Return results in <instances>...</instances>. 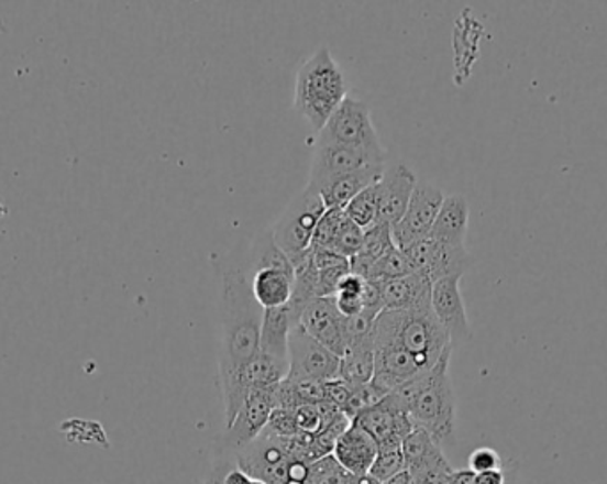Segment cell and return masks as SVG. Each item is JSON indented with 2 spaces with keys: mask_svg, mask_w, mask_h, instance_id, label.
Masks as SVG:
<instances>
[{
  "mask_svg": "<svg viewBox=\"0 0 607 484\" xmlns=\"http://www.w3.org/2000/svg\"><path fill=\"white\" fill-rule=\"evenodd\" d=\"M213 263L222 280L219 375L225 388L260 353L263 307L254 300L247 270L224 260Z\"/></svg>",
  "mask_w": 607,
  "mask_h": 484,
  "instance_id": "cell-1",
  "label": "cell"
},
{
  "mask_svg": "<svg viewBox=\"0 0 607 484\" xmlns=\"http://www.w3.org/2000/svg\"><path fill=\"white\" fill-rule=\"evenodd\" d=\"M451 352L453 348L424 375L393 391L412 426L427 431L441 448L455 440L456 430V399L450 378Z\"/></svg>",
  "mask_w": 607,
  "mask_h": 484,
  "instance_id": "cell-2",
  "label": "cell"
},
{
  "mask_svg": "<svg viewBox=\"0 0 607 484\" xmlns=\"http://www.w3.org/2000/svg\"><path fill=\"white\" fill-rule=\"evenodd\" d=\"M380 343L401 348L427 371L432 370L441 356L453 348L450 334L433 315L432 304L380 312L373 329V344Z\"/></svg>",
  "mask_w": 607,
  "mask_h": 484,
  "instance_id": "cell-3",
  "label": "cell"
},
{
  "mask_svg": "<svg viewBox=\"0 0 607 484\" xmlns=\"http://www.w3.org/2000/svg\"><path fill=\"white\" fill-rule=\"evenodd\" d=\"M349 97V84L336 61L327 46L314 52L297 72L294 106L314 132L325 127L327 121Z\"/></svg>",
  "mask_w": 607,
  "mask_h": 484,
  "instance_id": "cell-4",
  "label": "cell"
},
{
  "mask_svg": "<svg viewBox=\"0 0 607 484\" xmlns=\"http://www.w3.org/2000/svg\"><path fill=\"white\" fill-rule=\"evenodd\" d=\"M325 211L320 194L304 188V193L295 197L276 224L272 226L274 242L290 263L311 248L314 229Z\"/></svg>",
  "mask_w": 607,
  "mask_h": 484,
  "instance_id": "cell-5",
  "label": "cell"
},
{
  "mask_svg": "<svg viewBox=\"0 0 607 484\" xmlns=\"http://www.w3.org/2000/svg\"><path fill=\"white\" fill-rule=\"evenodd\" d=\"M317 144H341L363 147L380 155L387 153L378 139L368 106L352 97L341 101V106L334 110L325 127L318 132Z\"/></svg>",
  "mask_w": 607,
  "mask_h": 484,
  "instance_id": "cell-6",
  "label": "cell"
},
{
  "mask_svg": "<svg viewBox=\"0 0 607 484\" xmlns=\"http://www.w3.org/2000/svg\"><path fill=\"white\" fill-rule=\"evenodd\" d=\"M387 153H373L363 147L341 146V144H317L311 174H309L308 190L320 194L332 179L355 173L369 165H386Z\"/></svg>",
  "mask_w": 607,
  "mask_h": 484,
  "instance_id": "cell-7",
  "label": "cell"
},
{
  "mask_svg": "<svg viewBox=\"0 0 607 484\" xmlns=\"http://www.w3.org/2000/svg\"><path fill=\"white\" fill-rule=\"evenodd\" d=\"M340 356L297 324L288 339V380L331 382L340 375Z\"/></svg>",
  "mask_w": 607,
  "mask_h": 484,
  "instance_id": "cell-8",
  "label": "cell"
},
{
  "mask_svg": "<svg viewBox=\"0 0 607 484\" xmlns=\"http://www.w3.org/2000/svg\"><path fill=\"white\" fill-rule=\"evenodd\" d=\"M405 471L412 484H448L455 469L448 462L441 446L427 431H410L401 443Z\"/></svg>",
  "mask_w": 607,
  "mask_h": 484,
  "instance_id": "cell-9",
  "label": "cell"
},
{
  "mask_svg": "<svg viewBox=\"0 0 607 484\" xmlns=\"http://www.w3.org/2000/svg\"><path fill=\"white\" fill-rule=\"evenodd\" d=\"M352 422L372 435L378 449L401 448L404 440L415 430L404 405L393 393L357 414Z\"/></svg>",
  "mask_w": 607,
  "mask_h": 484,
  "instance_id": "cell-10",
  "label": "cell"
},
{
  "mask_svg": "<svg viewBox=\"0 0 607 484\" xmlns=\"http://www.w3.org/2000/svg\"><path fill=\"white\" fill-rule=\"evenodd\" d=\"M235 463L254 480L267 484H286L291 457L283 440L262 433L258 439L235 452Z\"/></svg>",
  "mask_w": 607,
  "mask_h": 484,
  "instance_id": "cell-11",
  "label": "cell"
},
{
  "mask_svg": "<svg viewBox=\"0 0 607 484\" xmlns=\"http://www.w3.org/2000/svg\"><path fill=\"white\" fill-rule=\"evenodd\" d=\"M400 251H404L416 272L427 274L432 283L444 277H464L465 272L473 266V256L465 245L451 248V245L433 242L430 237Z\"/></svg>",
  "mask_w": 607,
  "mask_h": 484,
  "instance_id": "cell-12",
  "label": "cell"
},
{
  "mask_svg": "<svg viewBox=\"0 0 607 484\" xmlns=\"http://www.w3.org/2000/svg\"><path fill=\"white\" fill-rule=\"evenodd\" d=\"M441 188L428 184H418L405 216L398 224L393 226V238L398 249L409 248L412 243L428 238L439 210L444 202Z\"/></svg>",
  "mask_w": 607,
  "mask_h": 484,
  "instance_id": "cell-13",
  "label": "cell"
},
{
  "mask_svg": "<svg viewBox=\"0 0 607 484\" xmlns=\"http://www.w3.org/2000/svg\"><path fill=\"white\" fill-rule=\"evenodd\" d=\"M276 407V387L256 388L249 394L233 422L225 428L224 439H222L224 448L235 454L247 443L258 439Z\"/></svg>",
  "mask_w": 607,
  "mask_h": 484,
  "instance_id": "cell-14",
  "label": "cell"
},
{
  "mask_svg": "<svg viewBox=\"0 0 607 484\" xmlns=\"http://www.w3.org/2000/svg\"><path fill=\"white\" fill-rule=\"evenodd\" d=\"M461 280L462 277H444L435 280L432 284V298H430L433 315L450 334L453 346L470 341L473 336L464 298H462Z\"/></svg>",
  "mask_w": 607,
  "mask_h": 484,
  "instance_id": "cell-15",
  "label": "cell"
},
{
  "mask_svg": "<svg viewBox=\"0 0 607 484\" xmlns=\"http://www.w3.org/2000/svg\"><path fill=\"white\" fill-rule=\"evenodd\" d=\"M299 324L311 338L329 348L332 353H336L340 359L345 355V318L338 311L334 298H317L311 301L300 315Z\"/></svg>",
  "mask_w": 607,
  "mask_h": 484,
  "instance_id": "cell-16",
  "label": "cell"
},
{
  "mask_svg": "<svg viewBox=\"0 0 607 484\" xmlns=\"http://www.w3.org/2000/svg\"><path fill=\"white\" fill-rule=\"evenodd\" d=\"M418 176L405 164H396L384 173L377 184L378 222L395 226L407 211L412 194L418 187Z\"/></svg>",
  "mask_w": 607,
  "mask_h": 484,
  "instance_id": "cell-17",
  "label": "cell"
},
{
  "mask_svg": "<svg viewBox=\"0 0 607 484\" xmlns=\"http://www.w3.org/2000/svg\"><path fill=\"white\" fill-rule=\"evenodd\" d=\"M377 454V442L372 439V435L366 433L355 422H352L345 433L341 435L334 446V451H332V457L336 458V462L355 477L369 474V469H372Z\"/></svg>",
  "mask_w": 607,
  "mask_h": 484,
  "instance_id": "cell-18",
  "label": "cell"
},
{
  "mask_svg": "<svg viewBox=\"0 0 607 484\" xmlns=\"http://www.w3.org/2000/svg\"><path fill=\"white\" fill-rule=\"evenodd\" d=\"M470 231V202L461 194L444 197L438 219L428 237L433 242L451 248H462Z\"/></svg>",
  "mask_w": 607,
  "mask_h": 484,
  "instance_id": "cell-19",
  "label": "cell"
},
{
  "mask_svg": "<svg viewBox=\"0 0 607 484\" xmlns=\"http://www.w3.org/2000/svg\"><path fill=\"white\" fill-rule=\"evenodd\" d=\"M432 284L430 277L421 272L380 284L384 311H401L427 306L432 298Z\"/></svg>",
  "mask_w": 607,
  "mask_h": 484,
  "instance_id": "cell-20",
  "label": "cell"
},
{
  "mask_svg": "<svg viewBox=\"0 0 607 484\" xmlns=\"http://www.w3.org/2000/svg\"><path fill=\"white\" fill-rule=\"evenodd\" d=\"M384 173H386L384 165H369L364 169L332 179L331 184H327L320 190L323 205H325L327 210H343L354 197L360 196L363 190L380 182Z\"/></svg>",
  "mask_w": 607,
  "mask_h": 484,
  "instance_id": "cell-21",
  "label": "cell"
},
{
  "mask_svg": "<svg viewBox=\"0 0 607 484\" xmlns=\"http://www.w3.org/2000/svg\"><path fill=\"white\" fill-rule=\"evenodd\" d=\"M297 324L299 318L291 311L290 304L276 309H263L260 352L288 361V339Z\"/></svg>",
  "mask_w": 607,
  "mask_h": 484,
  "instance_id": "cell-22",
  "label": "cell"
},
{
  "mask_svg": "<svg viewBox=\"0 0 607 484\" xmlns=\"http://www.w3.org/2000/svg\"><path fill=\"white\" fill-rule=\"evenodd\" d=\"M249 279L254 300L258 301L263 309H276L291 300L295 288L294 270H260Z\"/></svg>",
  "mask_w": 607,
  "mask_h": 484,
  "instance_id": "cell-23",
  "label": "cell"
},
{
  "mask_svg": "<svg viewBox=\"0 0 607 484\" xmlns=\"http://www.w3.org/2000/svg\"><path fill=\"white\" fill-rule=\"evenodd\" d=\"M396 249L395 238H393V228L384 222H377L372 228L364 231L363 248L360 254L350 260V272L366 277L368 270L372 268L378 260H383L389 252Z\"/></svg>",
  "mask_w": 607,
  "mask_h": 484,
  "instance_id": "cell-24",
  "label": "cell"
},
{
  "mask_svg": "<svg viewBox=\"0 0 607 484\" xmlns=\"http://www.w3.org/2000/svg\"><path fill=\"white\" fill-rule=\"evenodd\" d=\"M373 375H375V344L352 348L341 356L338 378L352 387L369 384Z\"/></svg>",
  "mask_w": 607,
  "mask_h": 484,
  "instance_id": "cell-25",
  "label": "cell"
},
{
  "mask_svg": "<svg viewBox=\"0 0 607 484\" xmlns=\"http://www.w3.org/2000/svg\"><path fill=\"white\" fill-rule=\"evenodd\" d=\"M416 274L415 266L407 260L404 251L396 248L393 249L387 256H384L383 260H378L372 268L368 270V274L364 279L373 280V283H387V280L401 279V277H407V275Z\"/></svg>",
  "mask_w": 607,
  "mask_h": 484,
  "instance_id": "cell-26",
  "label": "cell"
},
{
  "mask_svg": "<svg viewBox=\"0 0 607 484\" xmlns=\"http://www.w3.org/2000/svg\"><path fill=\"white\" fill-rule=\"evenodd\" d=\"M377 184L363 190L360 196L354 197V199L343 208L345 216L349 217L354 224L360 226L363 231H366V229L372 228L373 224H377L378 222Z\"/></svg>",
  "mask_w": 607,
  "mask_h": 484,
  "instance_id": "cell-27",
  "label": "cell"
},
{
  "mask_svg": "<svg viewBox=\"0 0 607 484\" xmlns=\"http://www.w3.org/2000/svg\"><path fill=\"white\" fill-rule=\"evenodd\" d=\"M309 484H360V477L346 472L336 462V458L329 454V457L320 458L317 462L311 463Z\"/></svg>",
  "mask_w": 607,
  "mask_h": 484,
  "instance_id": "cell-28",
  "label": "cell"
},
{
  "mask_svg": "<svg viewBox=\"0 0 607 484\" xmlns=\"http://www.w3.org/2000/svg\"><path fill=\"white\" fill-rule=\"evenodd\" d=\"M364 231L360 226L354 224L349 217L345 216L343 222H341L340 229H338L336 238L332 242L331 251L340 254L345 260H354L363 248Z\"/></svg>",
  "mask_w": 607,
  "mask_h": 484,
  "instance_id": "cell-29",
  "label": "cell"
},
{
  "mask_svg": "<svg viewBox=\"0 0 607 484\" xmlns=\"http://www.w3.org/2000/svg\"><path fill=\"white\" fill-rule=\"evenodd\" d=\"M405 472L404 451L401 448L378 449L377 458L369 469V475L383 484Z\"/></svg>",
  "mask_w": 607,
  "mask_h": 484,
  "instance_id": "cell-30",
  "label": "cell"
},
{
  "mask_svg": "<svg viewBox=\"0 0 607 484\" xmlns=\"http://www.w3.org/2000/svg\"><path fill=\"white\" fill-rule=\"evenodd\" d=\"M343 219H345V211L327 210L320 222H318L317 229H314L311 245L313 248L331 249Z\"/></svg>",
  "mask_w": 607,
  "mask_h": 484,
  "instance_id": "cell-31",
  "label": "cell"
},
{
  "mask_svg": "<svg viewBox=\"0 0 607 484\" xmlns=\"http://www.w3.org/2000/svg\"><path fill=\"white\" fill-rule=\"evenodd\" d=\"M361 300H363L364 315L372 316V318L377 320L378 315L384 311L383 288H380V284L364 279Z\"/></svg>",
  "mask_w": 607,
  "mask_h": 484,
  "instance_id": "cell-32",
  "label": "cell"
},
{
  "mask_svg": "<svg viewBox=\"0 0 607 484\" xmlns=\"http://www.w3.org/2000/svg\"><path fill=\"white\" fill-rule=\"evenodd\" d=\"M503 460L499 452L490 448L474 449L470 457V471L487 472L501 469Z\"/></svg>",
  "mask_w": 607,
  "mask_h": 484,
  "instance_id": "cell-33",
  "label": "cell"
},
{
  "mask_svg": "<svg viewBox=\"0 0 607 484\" xmlns=\"http://www.w3.org/2000/svg\"><path fill=\"white\" fill-rule=\"evenodd\" d=\"M334 301H336L338 311L341 312L343 318H354L363 312V300L361 295H349V293H336L334 295Z\"/></svg>",
  "mask_w": 607,
  "mask_h": 484,
  "instance_id": "cell-34",
  "label": "cell"
},
{
  "mask_svg": "<svg viewBox=\"0 0 607 484\" xmlns=\"http://www.w3.org/2000/svg\"><path fill=\"white\" fill-rule=\"evenodd\" d=\"M364 279L361 275L349 272L338 284L336 293H349V295H363Z\"/></svg>",
  "mask_w": 607,
  "mask_h": 484,
  "instance_id": "cell-35",
  "label": "cell"
},
{
  "mask_svg": "<svg viewBox=\"0 0 607 484\" xmlns=\"http://www.w3.org/2000/svg\"><path fill=\"white\" fill-rule=\"evenodd\" d=\"M383 484H412V480H410V475L407 474V471H405Z\"/></svg>",
  "mask_w": 607,
  "mask_h": 484,
  "instance_id": "cell-36",
  "label": "cell"
},
{
  "mask_svg": "<svg viewBox=\"0 0 607 484\" xmlns=\"http://www.w3.org/2000/svg\"><path fill=\"white\" fill-rule=\"evenodd\" d=\"M360 484H380L377 480H373L372 475H363L360 477Z\"/></svg>",
  "mask_w": 607,
  "mask_h": 484,
  "instance_id": "cell-37",
  "label": "cell"
},
{
  "mask_svg": "<svg viewBox=\"0 0 607 484\" xmlns=\"http://www.w3.org/2000/svg\"><path fill=\"white\" fill-rule=\"evenodd\" d=\"M10 216V208L4 205V202L0 201V219H4V217Z\"/></svg>",
  "mask_w": 607,
  "mask_h": 484,
  "instance_id": "cell-38",
  "label": "cell"
},
{
  "mask_svg": "<svg viewBox=\"0 0 607 484\" xmlns=\"http://www.w3.org/2000/svg\"><path fill=\"white\" fill-rule=\"evenodd\" d=\"M249 484H267L265 481L262 480H254V477H251V483Z\"/></svg>",
  "mask_w": 607,
  "mask_h": 484,
  "instance_id": "cell-39",
  "label": "cell"
}]
</instances>
